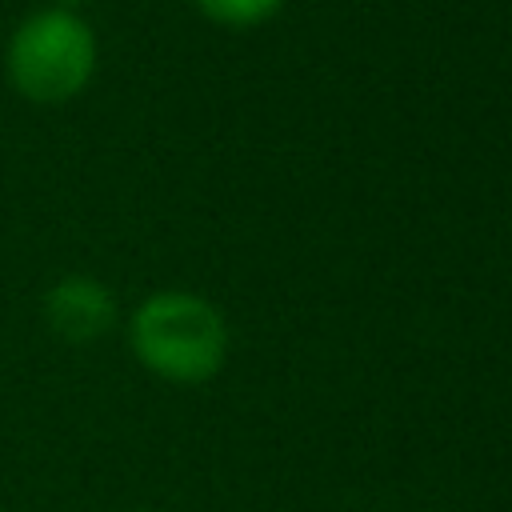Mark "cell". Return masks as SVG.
Wrapping results in <instances>:
<instances>
[{"instance_id":"1","label":"cell","mask_w":512,"mask_h":512,"mask_svg":"<svg viewBox=\"0 0 512 512\" xmlns=\"http://www.w3.org/2000/svg\"><path fill=\"white\" fill-rule=\"evenodd\" d=\"M128 344L136 360L172 384H204L224 368L228 324L212 300L196 292H152L128 320Z\"/></svg>"},{"instance_id":"2","label":"cell","mask_w":512,"mask_h":512,"mask_svg":"<svg viewBox=\"0 0 512 512\" xmlns=\"http://www.w3.org/2000/svg\"><path fill=\"white\" fill-rule=\"evenodd\" d=\"M96 72V32L80 12L36 8L4 44V76L32 104H64L88 88Z\"/></svg>"},{"instance_id":"3","label":"cell","mask_w":512,"mask_h":512,"mask_svg":"<svg viewBox=\"0 0 512 512\" xmlns=\"http://www.w3.org/2000/svg\"><path fill=\"white\" fill-rule=\"evenodd\" d=\"M40 312L64 344H92L116 324V296L104 280L68 272L44 292Z\"/></svg>"},{"instance_id":"4","label":"cell","mask_w":512,"mask_h":512,"mask_svg":"<svg viewBox=\"0 0 512 512\" xmlns=\"http://www.w3.org/2000/svg\"><path fill=\"white\" fill-rule=\"evenodd\" d=\"M212 24H224V28H252V24H264L284 0H192Z\"/></svg>"},{"instance_id":"5","label":"cell","mask_w":512,"mask_h":512,"mask_svg":"<svg viewBox=\"0 0 512 512\" xmlns=\"http://www.w3.org/2000/svg\"><path fill=\"white\" fill-rule=\"evenodd\" d=\"M80 4H88V0H56V8H68V12H76Z\"/></svg>"}]
</instances>
